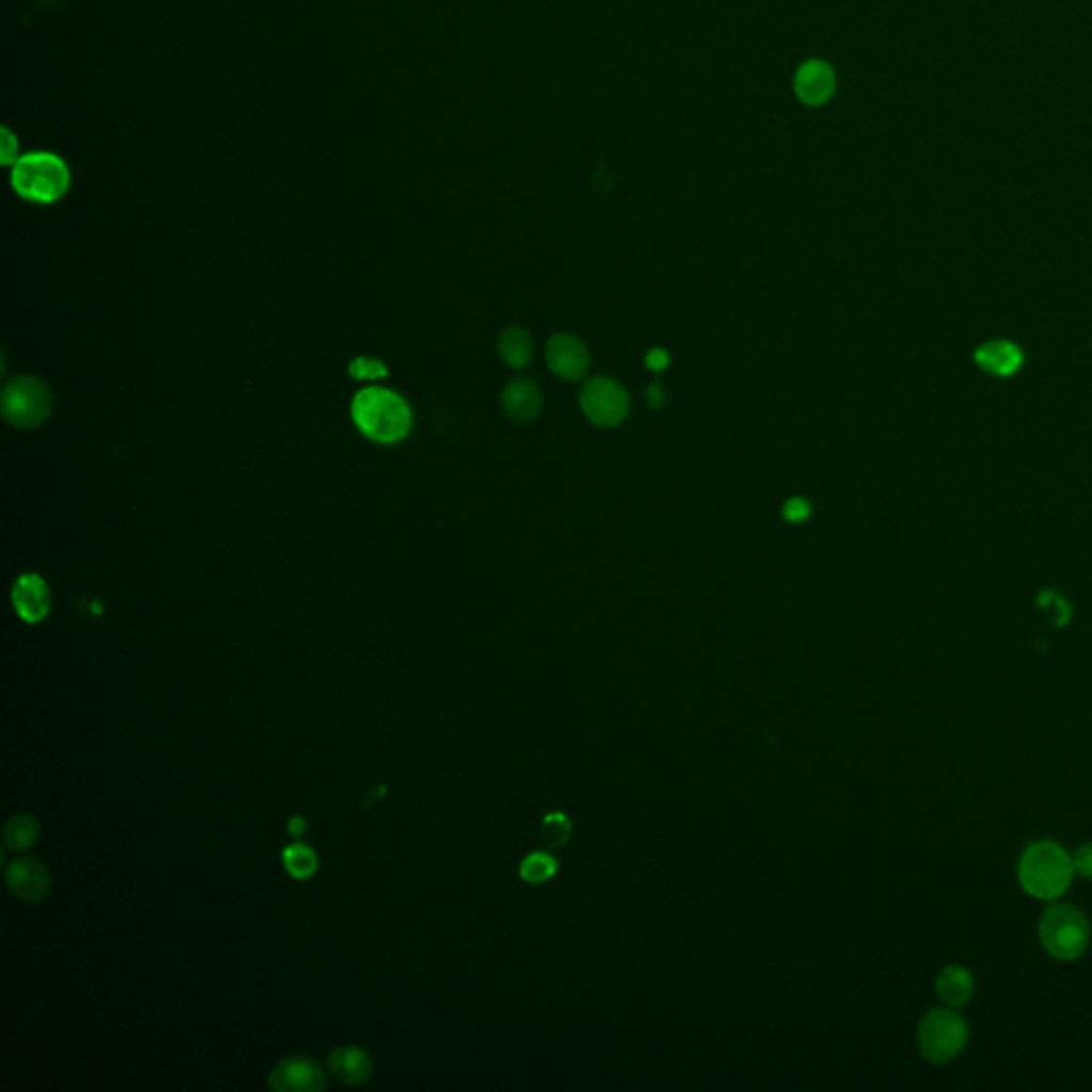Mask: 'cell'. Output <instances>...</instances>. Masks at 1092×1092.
Returning a JSON list of instances; mask_svg holds the SVG:
<instances>
[{"label": "cell", "mask_w": 1092, "mask_h": 1092, "mask_svg": "<svg viewBox=\"0 0 1092 1092\" xmlns=\"http://www.w3.org/2000/svg\"><path fill=\"white\" fill-rule=\"evenodd\" d=\"M350 416L356 429L378 444H397L412 429V410L405 399L382 386L360 388L352 399Z\"/></svg>", "instance_id": "1"}, {"label": "cell", "mask_w": 1092, "mask_h": 1092, "mask_svg": "<svg viewBox=\"0 0 1092 1092\" xmlns=\"http://www.w3.org/2000/svg\"><path fill=\"white\" fill-rule=\"evenodd\" d=\"M1073 874L1071 855L1054 840L1030 842L1017 860V881L1037 900H1058L1069 889Z\"/></svg>", "instance_id": "2"}, {"label": "cell", "mask_w": 1092, "mask_h": 1092, "mask_svg": "<svg viewBox=\"0 0 1092 1092\" xmlns=\"http://www.w3.org/2000/svg\"><path fill=\"white\" fill-rule=\"evenodd\" d=\"M13 190L30 203H55L70 186V171L62 158L49 151H32L13 162Z\"/></svg>", "instance_id": "3"}, {"label": "cell", "mask_w": 1092, "mask_h": 1092, "mask_svg": "<svg viewBox=\"0 0 1092 1092\" xmlns=\"http://www.w3.org/2000/svg\"><path fill=\"white\" fill-rule=\"evenodd\" d=\"M1037 932L1043 949L1062 962L1081 958L1090 945V921L1086 913L1066 902L1049 904L1041 913Z\"/></svg>", "instance_id": "4"}, {"label": "cell", "mask_w": 1092, "mask_h": 1092, "mask_svg": "<svg viewBox=\"0 0 1092 1092\" xmlns=\"http://www.w3.org/2000/svg\"><path fill=\"white\" fill-rule=\"evenodd\" d=\"M915 1041L921 1058L932 1064H947L964 1049L968 1024L953 1007H936L919 1019Z\"/></svg>", "instance_id": "5"}, {"label": "cell", "mask_w": 1092, "mask_h": 1092, "mask_svg": "<svg viewBox=\"0 0 1092 1092\" xmlns=\"http://www.w3.org/2000/svg\"><path fill=\"white\" fill-rule=\"evenodd\" d=\"M2 418L15 429H36L51 414L49 388L32 375H17L2 388Z\"/></svg>", "instance_id": "6"}, {"label": "cell", "mask_w": 1092, "mask_h": 1092, "mask_svg": "<svg viewBox=\"0 0 1092 1092\" xmlns=\"http://www.w3.org/2000/svg\"><path fill=\"white\" fill-rule=\"evenodd\" d=\"M580 407L593 424L616 427L627 416L629 397L616 380L593 378L580 390Z\"/></svg>", "instance_id": "7"}, {"label": "cell", "mask_w": 1092, "mask_h": 1092, "mask_svg": "<svg viewBox=\"0 0 1092 1092\" xmlns=\"http://www.w3.org/2000/svg\"><path fill=\"white\" fill-rule=\"evenodd\" d=\"M326 1086L322 1066L305 1056H290L279 1060L269 1073V1088L277 1092H316Z\"/></svg>", "instance_id": "8"}, {"label": "cell", "mask_w": 1092, "mask_h": 1092, "mask_svg": "<svg viewBox=\"0 0 1092 1092\" xmlns=\"http://www.w3.org/2000/svg\"><path fill=\"white\" fill-rule=\"evenodd\" d=\"M4 881L9 892L23 902L43 900L51 887V877L47 868L38 860L28 855H19L6 866Z\"/></svg>", "instance_id": "9"}, {"label": "cell", "mask_w": 1092, "mask_h": 1092, "mask_svg": "<svg viewBox=\"0 0 1092 1092\" xmlns=\"http://www.w3.org/2000/svg\"><path fill=\"white\" fill-rule=\"evenodd\" d=\"M836 90L834 68L825 60H806L793 75V92L806 107L825 105Z\"/></svg>", "instance_id": "10"}, {"label": "cell", "mask_w": 1092, "mask_h": 1092, "mask_svg": "<svg viewBox=\"0 0 1092 1092\" xmlns=\"http://www.w3.org/2000/svg\"><path fill=\"white\" fill-rule=\"evenodd\" d=\"M546 363L550 371L563 380H580L589 367V352L574 335H555L546 346Z\"/></svg>", "instance_id": "11"}, {"label": "cell", "mask_w": 1092, "mask_h": 1092, "mask_svg": "<svg viewBox=\"0 0 1092 1092\" xmlns=\"http://www.w3.org/2000/svg\"><path fill=\"white\" fill-rule=\"evenodd\" d=\"M13 608L26 623H38L51 608L47 582L38 574H21L11 591Z\"/></svg>", "instance_id": "12"}, {"label": "cell", "mask_w": 1092, "mask_h": 1092, "mask_svg": "<svg viewBox=\"0 0 1092 1092\" xmlns=\"http://www.w3.org/2000/svg\"><path fill=\"white\" fill-rule=\"evenodd\" d=\"M503 412L514 422H529L542 410V392L537 384L529 378L512 380L501 395Z\"/></svg>", "instance_id": "13"}, {"label": "cell", "mask_w": 1092, "mask_h": 1092, "mask_svg": "<svg viewBox=\"0 0 1092 1092\" xmlns=\"http://www.w3.org/2000/svg\"><path fill=\"white\" fill-rule=\"evenodd\" d=\"M328 1073L346 1086H360L371 1079L373 1060L360 1047H337L328 1056Z\"/></svg>", "instance_id": "14"}, {"label": "cell", "mask_w": 1092, "mask_h": 1092, "mask_svg": "<svg viewBox=\"0 0 1092 1092\" xmlns=\"http://www.w3.org/2000/svg\"><path fill=\"white\" fill-rule=\"evenodd\" d=\"M975 363L992 375L1007 378L1019 371V367L1024 365V354L1013 341L994 339L977 348Z\"/></svg>", "instance_id": "15"}, {"label": "cell", "mask_w": 1092, "mask_h": 1092, "mask_svg": "<svg viewBox=\"0 0 1092 1092\" xmlns=\"http://www.w3.org/2000/svg\"><path fill=\"white\" fill-rule=\"evenodd\" d=\"M934 992L947 1007H962L975 996V977L962 964H947L934 979Z\"/></svg>", "instance_id": "16"}, {"label": "cell", "mask_w": 1092, "mask_h": 1092, "mask_svg": "<svg viewBox=\"0 0 1092 1092\" xmlns=\"http://www.w3.org/2000/svg\"><path fill=\"white\" fill-rule=\"evenodd\" d=\"M497 350H499V356L514 369L518 367H525L531 356H533V341H531V335L520 328V326H510L505 331H501L499 339H497Z\"/></svg>", "instance_id": "17"}, {"label": "cell", "mask_w": 1092, "mask_h": 1092, "mask_svg": "<svg viewBox=\"0 0 1092 1092\" xmlns=\"http://www.w3.org/2000/svg\"><path fill=\"white\" fill-rule=\"evenodd\" d=\"M38 821L28 815V813H19V815H13L4 828H2V840H4V847L11 849V851H23V849H30L36 838H38Z\"/></svg>", "instance_id": "18"}, {"label": "cell", "mask_w": 1092, "mask_h": 1092, "mask_svg": "<svg viewBox=\"0 0 1092 1092\" xmlns=\"http://www.w3.org/2000/svg\"><path fill=\"white\" fill-rule=\"evenodd\" d=\"M284 866L294 879H307L318 868V857L311 847L303 842H294L284 849Z\"/></svg>", "instance_id": "19"}, {"label": "cell", "mask_w": 1092, "mask_h": 1092, "mask_svg": "<svg viewBox=\"0 0 1092 1092\" xmlns=\"http://www.w3.org/2000/svg\"><path fill=\"white\" fill-rule=\"evenodd\" d=\"M557 870V862L548 853H531L520 864V877L529 883H542Z\"/></svg>", "instance_id": "20"}, {"label": "cell", "mask_w": 1092, "mask_h": 1092, "mask_svg": "<svg viewBox=\"0 0 1092 1092\" xmlns=\"http://www.w3.org/2000/svg\"><path fill=\"white\" fill-rule=\"evenodd\" d=\"M348 373L354 380H382L386 378V367L382 360L373 356H356L348 365Z\"/></svg>", "instance_id": "21"}, {"label": "cell", "mask_w": 1092, "mask_h": 1092, "mask_svg": "<svg viewBox=\"0 0 1092 1092\" xmlns=\"http://www.w3.org/2000/svg\"><path fill=\"white\" fill-rule=\"evenodd\" d=\"M542 834H544V840L552 847H559L567 840V834H569V821L565 819V815L561 813H552L544 819L542 823Z\"/></svg>", "instance_id": "22"}, {"label": "cell", "mask_w": 1092, "mask_h": 1092, "mask_svg": "<svg viewBox=\"0 0 1092 1092\" xmlns=\"http://www.w3.org/2000/svg\"><path fill=\"white\" fill-rule=\"evenodd\" d=\"M810 514V503L804 497H789L783 505V516L789 523H802Z\"/></svg>", "instance_id": "23"}, {"label": "cell", "mask_w": 1092, "mask_h": 1092, "mask_svg": "<svg viewBox=\"0 0 1092 1092\" xmlns=\"http://www.w3.org/2000/svg\"><path fill=\"white\" fill-rule=\"evenodd\" d=\"M1071 860L1077 874H1081L1083 879H1092V842H1083L1081 847H1077Z\"/></svg>", "instance_id": "24"}, {"label": "cell", "mask_w": 1092, "mask_h": 1092, "mask_svg": "<svg viewBox=\"0 0 1092 1092\" xmlns=\"http://www.w3.org/2000/svg\"><path fill=\"white\" fill-rule=\"evenodd\" d=\"M644 363H646V367H648V369H653V371H663V369L668 367V363H670V354H668L665 350H661V348H653V350L644 356Z\"/></svg>", "instance_id": "25"}, {"label": "cell", "mask_w": 1092, "mask_h": 1092, "mask_svg": "<svg viewBox=\"0 0 1092 1092\" xmlns=\"http://www.w3.org/2000/svg\"><path fill=\"white\" fill-rule=\"evenodd\" d=\"M17 160V141L13 139V134L4 128L2 130V162H15Z\"/></svg>", "instance_id": "26"}, {"label": "cell", "mask_w": 1092, "mask_h": 1092, "mask_svg": "<svg viewBox=\"0 0 1092 1092\" xmlns=\"http://www.w3.org/2000/svg\"><path fill=\"white\" fill-rule=\"evenodd\" d=\"M646 401H648V405H651V407H659V405H663V401H665V392H663V388H661L659 384L648 386V390H646Z\"/></svg>", "instance_id": "27"}, {"label": "cell", "mask_w": 1092, "mask_h": 1092, "mask_svg": "<svg viewBox=\"0 0 1092 1092\" xmlns=\"http://www.w3.org/2000/svg\"><path fill=\"white\" fill-rule=\"evenodd\" d=\"M288 830H290L292 834H301V832L305 830V821H303L301 817H292V819H290V823H288Z\"/></svg>", "instance_id": "28"}]
</instances>
